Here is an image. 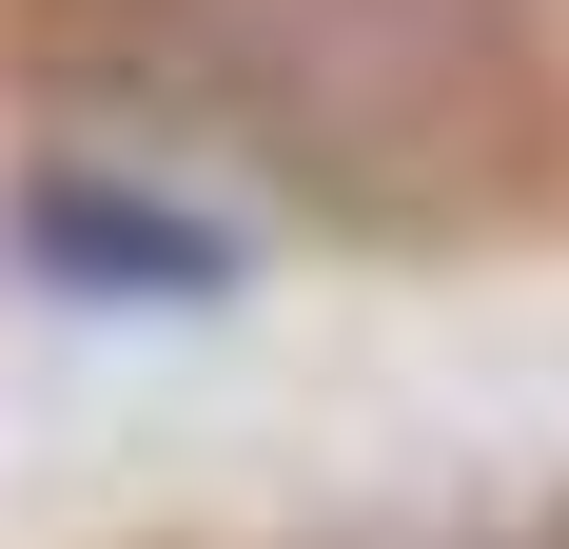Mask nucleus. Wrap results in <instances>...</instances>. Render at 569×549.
Instances as JSON below:
<instances>
[{"mask_svg": "<svg viewBox=\"0 0 569 549\" xmlns=\"http://www.w3.org/2000/svg\"><path fill=\"white\" fill-rule=\"evenodd\" d=\"M59 40L335 236H471L550 158L530 0H79Z\"/></svg>", "mask_w": 569, "mask_h": 549, "instance_id": "nucleus-1", "label": "nucleus"}, {"mask_svg": "<svg viewBox=\"0 0 569 549\" xmlns=\"http://www.w3.org/2000/svg\"><path fill=\"white\" fill-rule=\"evenodd\" d=\"M0 236H20V274H40V295H99V315H217L236 274H256L217 197H177L158 158H99V138L20 177V197H0Z\"/></svg>", "mask_w": 569, "mask_h": 549, "instance_id": "nucleus-2", "label": "nucleus"}]
</instances>
